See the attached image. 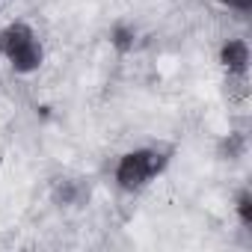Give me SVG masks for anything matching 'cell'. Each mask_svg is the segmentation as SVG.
Here are the masks:
<instances>
[{
	"label": "cell",
	"mask_w": 252,
	"mask_h": 252,
	"mask_svg": "<svg viewBox=\"0 0 252 252\" xmlns=\"http://www.w3.org/2000/svg\"><path fill=\"white\" fill-rule=\"evenodd\" d=\"M0 51L6 54V60L18 71H33L42 63L39 39L33 36V30L27 24H9L3 33H0Z\"/></svg>",
	"instance_id": "1"
},
{
	"label": "cell",
	"mask_w": 252,
	"mask_h": 252,
	"mask_svg": "<svg viewBox=\"0 0 252 252\" xmlns=\"http://www.w3.org/2000/svg\"><path fill=\"white\" fill-rule=\"evenodd\" d=\"M163 163H166V158L158 155V152H131V155L122 158L116 178H119V184H122L125 190H137V187H143L152 175H158V172L163 169Z\"/></svg>",
	"instance_id": "2"
},
{
	"label": "cell",
	"mask_w": 252,
	"mask_h": 252,
	"mask_svg": "<svg viewBox=\"0 0 252 252\" xmlns=\"http://www.w3.org/2000/svg\"><path fill=\"white\" fill-rule=\"evenodd\" d=\"M246 63H249V48L243 45V42H228L225 48H222V65L228 68V71H243L246 68Z\"/></svg>",
	"instance_id": "3"
},
{
	"label": "cell",
	"mask_w": 252,
	"mask_h": 252,
	"mask_svg": "<svg viewBox=\"0 0 252 252\" xmlns=\"http://www.w3.org/2000/svg\"><path fill=\"white\" fill-rule=\"evenodd\" d=\"M237 211H240V220H243L246 225H252V199H249V193H243V196H240Z\"/></svg>",
	"instance_id": "4"
},
{
	"label": "cell",
	"mask_w": 252,
	"mask_h": 252,
	"mask_svg": "<svg viewBox=\"0 0 252 252\" xmlns=\"http://www.w3.org/2000/svg\"><path fill=\"white\" fill-rule=\"evenodd\" d=\"M222 3H228V6H234V9H249L252 0H222Z\"/></svg>",
	"instance_id": "5"
}]
</instances>
